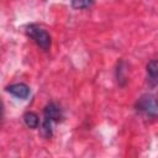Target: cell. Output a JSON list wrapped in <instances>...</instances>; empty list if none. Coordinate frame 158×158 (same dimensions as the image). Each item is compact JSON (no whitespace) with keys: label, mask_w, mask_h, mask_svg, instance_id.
<instances>
[{"label":"cell","mask_w":158,"mask_h":158,"mask_svg":"<svg viewBox=\"0 0 158 158\" xmlns=\"http://www.w3.org/2000/svg\"><path fill=\"white\" fill-rule=\"evenodd\" d=\"M26 35L42 49V51H49L52 46V37L51 35L42 28L41 26L36 23H31L26 26Z\"/></svg>","instance_id":"obj_1"},{"label":"cell","mask_w":158,"mask_h":158,"mask_svg":"<svg viewBox=\"0 0 158 158\" xmlns=\"http://www.w3.org/2000/svg\"><path fill=\"white\" fill-rule=\"evenodd\" d=\"M135 109L138 114H141L142 116L154 120L157 117V101L154 95L152 94H143L142 96L138 98V100L136 101Z\"/></svg>","instance_id":"obj_2"},{"label":"cell","mask_w":158,"mask_h":158,"mask_svg":"<svg viewBox=\"0 0 158 158\" xmlns=\"http://www.w3.org/2000/svg\"><path fill=\"white\" fill-rule=\"evenodd\" d=\"M63 118L62 110L58 104L56 102H48L43 109V120L49 121L52 123H57Z\"/></svg>","instance_id":"obj_3"},{"label":"cell","mask_w":158,"mask_h":158,"mask_svg":"<svg viewBox=\"0 0 158 158\" xmlns=\"http://www.w3.org/2000/svg\"><path fill=\"white\" fill-rule=\"evenodd\" d=\"M6 91L10 93L11 95H14L15 98L17 99H21V100H25L30 96L31 94V89L27 84L25 83H14V84H10L6 86Z\"/></svg>","instance_id":"obj_4"},{"label":"cell","mask_w":158,"mask_h":158,"mask_svg":"<svg viewBox=\"0 0 158 158\" xmlns=\"http://www.w3.org/2000/svg\"><path fill=\"white\" fill-rule=\"evenodd\" d=\"M146 74H147V84L149 85V88L154 89L158 81V63L156 59H152L147 63Z\"/></svg>","instance_id":"obj_5"},{"label":"cell","mask_w":158,"mask_h":158,"mask_svg":"<svg viewBox=\"0 0 158 158\" xmlns=\"http://www.w3.org/2000/svg\"><path fill=\"white\" fill-rule=\"evenodd\" d=\"M115 74H116V80H117L118 85L120 86H125L126 83H127V65H126L125 60L117 62Z\"/></svg>","instance_id":"obj_6"},{"label":"cell","mask_w":158,"mask_h":158,"mask_svg":"<svg viewBox=\"0 0 158 158\" xmlns=\"http://www.w3.org/2000/svg\"><path fill=\"white\" fill-rule=\"evenodd\" d=\"M23 122H25V125L28 127V128H31V130H35V128H38V126H40V117H38V115L36 114V112H33V111H27V112H25L23 114Z\"/></svg>","instance_id":"obj_7"},{"label":"cell","mask_w":158,"mask_h":158,"mask_svg":"<svg viewBox=\"0 0 158 158\" xmlns=\"http://www.w3.org/2000/svg\"><path fill=\"white\" fill-rule=\"evenodd\" d=\"M95 0H72V7L75 10H85L90 9L94 5Z\"/></svg>","instance_id":"obj_8"},{"label":"cell","mask_w":158,"mask_h":158,"mask_svg":"<svg viewBox=\"0 0 158 158\" xmlns=\"http://www.w3.org/2000/svg\"><path fill=\"white\" fill-rule=\"evenodd\" d=\"M2 117H4V104H2V101L0 99V123L2 121Z\"/></svg>","instance_id":"obj_9"}]
</instances>
